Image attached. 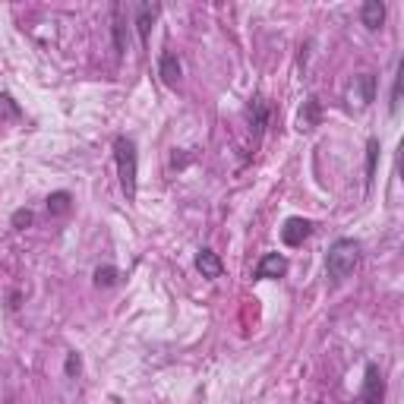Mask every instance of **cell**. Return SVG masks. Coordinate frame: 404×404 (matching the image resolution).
Listing matches in <instances>:
<instances>
[{
  "label": "cell",
  "instance_id": "6da1fadb",
  "mask_svg": "<svg viewBox=\"0 0 404 404\" xmlns=\"http://www.w3.org/2000/svg\"><path fill=\"white\" fill-rule=\"evenodd\" d=\"M357 266H360V243L354 237L335 240L329 247V256H325V275H329V281L341 284V281H348L354 275Z\"/></svg>",
  "mask_w": 404,
  "mask_h": 404
},
{
  "label": "cell",
  "instance_id": "7a4b0ae2",
  "mask_svg": "<svg viewBox=\"0 0 404 404\" xmlns=\"http://www.w3.org/2000/svg\"><path fill=\"white\" fill-rule=\"evenodd\" d=\"M114 161H117V177H120V190L127 199H136V184H139V155L136 143L130 136L114 139Z\"/></svg>",
  "mask_w": 404,
  "mask_h": 404
},
{
  "label": "cell",
  "instance_id": "3957f363",
  "mask_svg": "<svg viewBox=\"0 0 404 404\" xmlns=\"http://www.w3.org/2000/svg\"><path fill=\"white\" fill-rule=\"evenodd\" d=\"M348 98H350V108H366L370 102H376V76H373V73L354 76Z\"/></svg>",
  "mask_w": 404,
  "mask_h": 404
},
{
  "label": "cell",
  "instance_id": "277c9868",
  "mask_svg": "<svg viewBox=\"0 0 404 404\" xmlns=\"http://www.w3.org/2000/svg\"><path fill=\"white\" fill-rule=\"evenodd\" d=\"M360 401L363 404H382L385 401V379L379 373L376 363L366 366V376H363V389H360Z\"/></svg>",
  "mask_w": 404,
  "mask_h": 404
},
{
  "label": "cell",
  "instance_id": "5b68a950",
  "mask_svg": "<svg viewBox=\"0 0 404 404\" xmlns=\"http://www.w3.org/2000/svg\"><path fill=\"white\" fill-rule=\"evenodd\" d=\"M309 234H313V221H307V218H288L284 227H281V240L288 247H300Z\"/></svg>",
  "mask_w": 404,
  "mask_h": 404
},
{
  "label": "cell",
  "instance_id": "8992f818",
  "mask_svg": "<svg viewBox=\"0 0 404 404\" xmlns=\"http://www.w3.org/2000/svg\"><path fill=\"white\" fill-rule=\"evenodd\" d=\"M158 13H161L158 3H136V32H139V42L143 45H149V35H152V26H155Z\"/></svg>",
  "mask_w": 404,
  "mask_h": 404
},
{
  "label": "cell",
  "instance_id": "52a82bcc",
  "mask_svg": "<svg viewBox=\"0 0 404 404\" xmlns=\"http://www.w3.org/2000/svg\"><path fill=\"white\" fill-rule=\"evenodd\" d=\"M196 268L202 272V278H221V272H225V262H221V256L215 253V250H199L196 253Z\"/></svg>",
  "mask_w": 404,
  "mask_h": 404
},
{
  "label": "cell",
  "instance_id": "ba28073f",
  "mask_svg": "<svg viewBox=\"0 0 404 404\" xmlns=\"http://www.w3.org/2000/svg\"><path fill=\"white\" fill-rule=\"evenodd\" d=\"M284 272H288V259L281 253H266L256 266V278H281Z\"/></svg>",
  "mask_w": 404,
  "mask_h": 404
},
{
  "label": "cell",
  "instance_id": "9c48e42d",
  "mask_svg": "<svg viewBox=\"0 0 404 404\" xmlns=\"http://www.w3.org/2000/svg\"><path fill=\"white\" fill-rule=\"evenodd\" d=\"M180 60H177V54L174 51H165V54L158 57V76H161V83L165 86H177L180 83Z\"/></svg>",
  "mask_w": 404,
  "mask_h": 404
},
{
  "label": "cell",
  "instance_id": "30bf717a",
  "mask_svg": "<svg viewBox=\"0 0 404 404\" xmlns=\"http://www.w3.org/2000/svg\"><path fill=\"white\" fill-rule=\"evenodd\" d=\"M266 124H268V102L256 95L250 102V130H253V139H259L266 133Z\"/></svg>",
  "mask_w": 404,
  "mask_h": 404
},
{
  "label": "cell",
  "instance_id": "8fae6325",
  "mask_svg": "<svg viewBox=\"0 0 404 404\" xmlns=\"http://www.w3.org/2000/svg\"><path fill=\"white\" fill-rule=\"evenodd\" d=\"M360 22L370 29V32H376V29L385 22V3L382 0H366V3L360 7Z\"/></svg>",
  "mask_w": 404,
  "mask_h": 404
},
{
  "label": "cell",
  "instance_id": "7c38bea8",
  "mask_svg": "<svg viewBox=\"0 0 404 404\" xmlns=\"http://www.w3.org/2000/svg\"><path fill=\"white\" fill-rule=\"evenodd\" d=\"M70 209H73V196H70L67 190H57L48 196V212L54 215V218H60V215H70Z\"/></svg>",
  "mask_w": 404,
  "mask_h": 404
},
{
  "label": "cell",
  "instance_id": "4fadbf2b",
  "mask_svg": "<svg viewBox=\"0 0 404 404\" xmlns=\"http://www.w3.org/2000/svg\"><path fill=\"white\" fill-rule=\"evenodd\" d=\"M319 124V102L316 98H307V104L300 108V117H297V127L300 130H313Z\"/></svg>",
  "mask_w": 404,
  "mask_h": 404
},
{
  "label": "cell",
  "instance_id": "5bb4252c",
  "mask_svg": "<svg viewBox=\"0 0 404 404\" xmlns=\"http://www.w3.org/2000/svg\"><path fill=\"white\" fill-rule=\"evenodd\" d=\"M92 281H95V288H114L117 281H120V268H114V266H98L95 275H92Z\"/></svg>",
  "mask_w": 404,
  "mask_h": 404
},
{
  "label": "cell",
  "instance_id": "9a60e30c",
  "mask_svg": "<svg viewBox=\"0 0 404 404\" xmlns=\"http://www.w3.org/2000/svg\"><path fill=\"white\" fill-rule=\"evenodd\" d=\"M376 161H379V139H370L366 143V190L376 180Z\"/></svg>",
  "mask_w": 404,
  "mask_h": 404
},
{
  "label": "cell",
  "instance_id": "2e32d148",
  "mask_svg": "<svg viewBox=\"0 0 404 404\" xmlns=\"http://www.w3.org/2000/svg\"><path fill=\"white\" fill-rule=\"evenodd\" d=\"M22 111L16 104V98L10 92H0V120H19Z\"/></svg>",
  "mask_w": 404,
  "mask_h": 404
},
{
  "label": "cell",
  "instance_id": "e0dca14e",
  "mask_svg": "<svg viewBox=\"0 0 404 404\" xmlns=\"http://www.w3.org/2000/svg\"><path fill=\"white\" fill-rule=\"evenodd\" d=\"M111 16H114V48L117 54H124V22H120V7H111Z\"/></svg>",
  "mask_w": 404,
  "mask_h": 404
},
{
  "label": "cell",
  "instance_id": "ac0fdd59",
  "mask_svg": "<svg viewBox=\"0 0 404 404\" xmlns=\"http://www.w3.org/2000/svg\"><path fill=\"white\" fill-rule=\"evenodd\" d=\"M401 76H404V67L398 63L395 83H391V102H389V111H391V114H398V104H401Z\"/></svg>",
  "mask_w": 404,
  "mask_h": 404
},
{
  "label": "cell",
  "instance_id": "d6986e66",
  "mask_svg": "<svg viewBox=\"0 0 404 404\" xmlns=\"http://www.w3.org/2000/svg\"><path fill=\"white\" fill-rule=\"evenodd\" d=\"M10 221H13V227H16V231H26V227L35 221V215H32V209H16V212H13V218H10Z\"/></svg>",
  "mask_w": 404,
  "mask_h": 404
},
{
  "label": "cell",
  "instance_id": "ffe728a7",
  "mask_svg": "<svg viewBox=\"0 0 404 404\" xmlns=\"http://www.w3.org/2000/svg\"><path fill=\"white\" fill-rule=\"evenodd\" d=\"M63 373H67L70 379L83 373V360H79V354H67V363H63Z\"/></svg>",
  "mask_w": 404,
  "mask_h": 404
}]
</instances>
